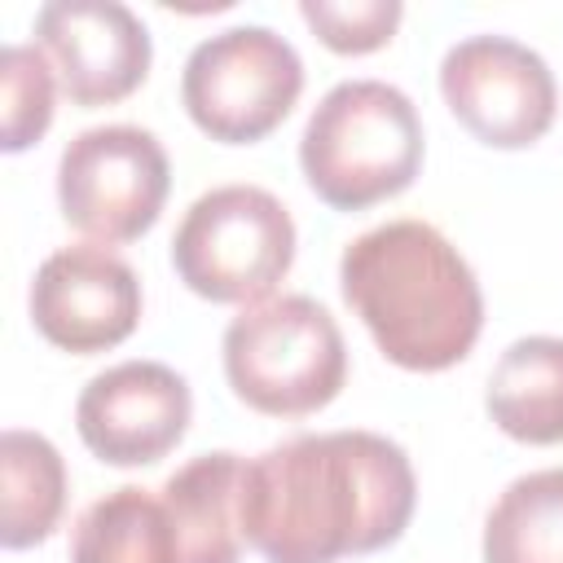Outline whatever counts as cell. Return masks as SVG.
Wrapping results in <instances>:
<instances>
[{"mask_svg":"<svg viewBox=\"0 0 563 563\" xmlns=\"http://www.w3.org/2000/svg\"><path fill=\"white\" fill-rule=\"evenodd\" d=\"M418 479L378 431L295 435L242 462V537L268 563L374 554L413 519Z\"/></svg>","mask_w":563,"mask_h":563,"instance_id":"cell-1","label":"cell"},{"mask_svg":"<svg viewBox=\"0 0 563 563\" xmlns=\"http://www.w3.org/2000/svg\"><path fill=\"white\" fill-rule=\"evenodd\" d=\"M339 286L378 352L413 374L457 365L484 330L471 264L427 220H387L347 242Z\"/></svg>","mask_w":563,"mask_h":563,"instance_id":"cell-2","label":"cell"},{"mask_svg":"<svg viewBox=\"0 0 563 563\" xmlns=\"http://www.w3.org/2000/svg\"><path fill=\"white\" fill-rule=\"evenodd\" d=\"M303 180L334 211H365L413 185L422 167V119L383 79L334 84L299 136Z\"/></svg>","mask_w":563,"mask_h":563,"instance_id":"cell-3","label":"cell"},{"mask_svg":"<svg viewBox=\"0 0 563 563\" xmlns=\"http://www.w3.org/2000/svg\"><path fill=\"white\" fill-rule=\"evenodd\" d=\"M224 378L242 405L268 418L317 413L347 383L339 321L308 295L251 303L224 330Z\"/></svg>","mask_w":563,"mask_h":563,"instance_id":"cell-4","label":"cell"},{"mask_svg":"<svg viewBox=\"0 0 563 563\" xmlns=\"http://www.w3.org/2000/svg\"><path fill=\"white\" fill-rule=\"evenodd\" d=\"M295 264V220L260 185L202 194L172 238L176 277L211 303H264Z\"/></svg>","mask_w":563,"mask_h":563,"instance_id":"cell-5","label":"cell"},{"mask_svg":"<svg viewBox=\"0 0 563 563\" xmlns=\"http://www.w3.org/2000/svg\"><path fill=\"white\" fill-rule=\"evenodd\" d=\"M303 92V62L268 26H229L202 40L180 75L189 119L224 145L268 136Z\"/></svg>","mask_w":563,"mask_h":563,"instance_id":"cell-6","label":"cell"},{"mask_svg":"<svg viewBox=\"0 0 563 563\" xmlns=\"http://www.w3.org/2000/svg\"><path fill=\"white\" fill-rule=\"evenodd\" d=\"M172 189V167L154 132L136 123L88 128L57 158V202L70 229L101 246L136 242L154 229Z\"/></svg>","mask_w":563,"mask_h":563,"instance_id":"cell-7","label":"cell"},{"mask_svg":"<svg viewBox=\"0 0 563 563\" xmlns=\"http://www.w3.org/2000/svg\"><path fill=\"white\" fill-rule=\"evenodd\" d=\"M440 92L457 123L497 150L541 141L559 110V88L545 57L510 35L457 40L440 62Z\"/></svg>","mask_w":563,"mask_h":563,"instance_id":"cell-8","label":"cell"},{"mask_svg":"<svg viewBox=\"0 0 563 563\" xmlns=\"http://www.w3.org/2000/svg\"><path fill=\"white\" fill-rule=\"evenodd\" d=\"M31 321L62 352H106L136 330L141 282L132 264L101 242L62 246L35 268Z\"/></svg>","mask_w":563,"mask_h":563,"instance_id":"cell-9","label":"cell"},{"mask_svg":"<svg viewBox=\"0 0 563 563\" xmlns=\"http://www.w3.org/2000/svg\"><path fill=\"white\" fill-rule=\"evenodd\" d=\"M189 383L163 361H123L88 378L75 405V427L88 453L106 466H150L189 431Z\"/></svg>","mask_w":563,"mask_h":563,"instance_id":"cell-10","label":"cell"},{"mask_svg":"<svg viewBox=\"0 0 563 563\" xmlns=\"http://www.w3.org/2000/svg\"><path fill=\"white\" fill-rule=\"evenodd\" d=\"M35 40L53 57L75 106H114L150 75V31L119 0H53L35 13Z\"/></svg>","mask_w":563,"mask_h":563,"instance_id":"cell-11","label":"cell"},{"mask_svg":"<svg viewBox=\"0 0 563 563\" xmlns=\"http://www.w3.org/2000/svg\"><path fill=\"white\" fill-rule=\"evenodd\" d=\"M242 462L238 453H202L163 484V510L176 541V563H238L242 559Z\"/></svg>","mask_w":563,"mask_h":563,"instance_id":"cell-12","label":"cell"},{"mask_svg":"<svg viewBox=\"0 0 563 563\" xmlns=\"http://www.w3.org/2000/svg\"><path fill=\"white\" fill-rule=\"evenodd\" d=\"M488 413L519 444L563 440V339H515L488 374Z\"/></svg>","mask_w":563,"mask_h":563,"instance_id":"cell-13","label":"cell"},{"mask_svg":"<svg viewBox=\"0 0 563 563\" xmlns=\"http://www.w3.org/2000/svg\"><path fill=\"white\" fill-rule=\"evenodd\" d=\"M0 475H4V506H0V541L4 550H31L53 537L66 510V462L40 431L9 427L0 440Z\"/></svg>","mask_w":563,"mask_h":563,"instance_id":"cell-14","label":"cell"},{"mask_svg":"<svg viewBox=\"0 0 563 563\" xmlns=\"http://www.w3.org/2000/svg\"><path fill=\"white\" fill-rule=\"evenodd\" d=\"M70 563H176L163 497L136 484L97 497L75 519Z\"/></svg>","mask_w":563,"mask_h":563,"instance_id":"cell-15","label":"cell"},{"mask_svg":"<svg viewBox=\"0 0 563 563\" xmlns=\"http://www.w3.org/2000/svg\"><path fill=\"white\" fill-rule=\"evenodd\" d=\"M484 563H563V466L506 484L484 519Z\"/></svg>","mask_w":563,"mask_h":563,"instance_id":"cell-16","label":"cell"},{"mask_svg":"<svg viewBox=\"0 0 563 563\" xmlns=\"http://www.w3.org/2000/svg\"><path fill=\"white\" fill-rule=\"evenodd\" d=\"M0 84H4V141L0 145L18 154L35 145L53 123V70H48L44 48L4 44Z\"/></svg>","mask_w":563,"mask_h":563,"instance_id":"cell-17","label":"cell"},{"mask_svg":"<svg viewBox=\"0 0 563 563\" xmlns=\"http://www.w3.org/2000/svg\"><path fill=\"white\" fill-rule=\"evenodd\" d=\"M299 13L321 35L325 48H334V53H374L396 35L405 9H400V0H352V4L303 0Z\"/></svg>","mask_w":563,"mask_h":563,"instance_id":"cell-18","label":"cell"}]
</instances>
